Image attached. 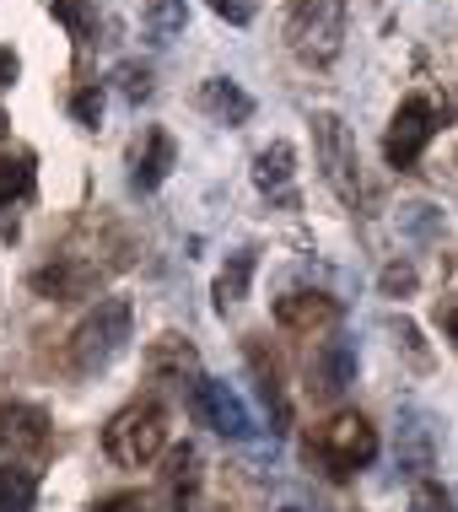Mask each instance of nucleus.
Returning a JSON list of instances; mask_svg holds the SVG:
<instances>
[{
  "mask_svg": "<svg viewBox=\"0 0 458 512\" xmlns=\"http://www.w3.org/2000/svg\"><path fill=\"white\" fill-rule=\"evenodd\" d=\"M194 491H200V453L189 442H178L168 453V469H162V496H168L173 512H184L194 502Z\"/></svg>",
  "mask_w": 458,
  "mask_h": 512,
  "instance_id": "2eb2a0df",
  "label": "nucleus"
},
{
  "mask_svg": "<svg viewBox=\"0 0 458 512\" xmlns=\"http://www.w3.org/2000/svg\"><path fill=\"white\" fill-rule=\"evenodd\" d=\"M38 502V475L17 464H0V512H33Z\"/></svg>",
  "mask_w": 458,
  "mask_h": 512,
  "instance_id": "6ab92c4d",
  "label": "nucleus"
},
{
  "mask_svg": "<svg viewBox=\"0 0 458 512\" xmlns=\"http://www.w3.org/2000/svg\"><path fill=\"white\" fill-rule=\"evenodd\" d=\"M103 448H108V459L124 464V469H146L162 448H168V405H162V399H135V405H124L114 421L103 426Z\"/></svg>",
  "mask_w": 458,
  "mask_h": 512,
  "instance_id": "f03ea898",
  "label": "nucleus"
},
{
  "mask_svg": "<svg viewBox=\"0 0 458 512\" xmlns=\"http://www.w3.org/2000/svg\"><path fill=\"white\" fill-rule=\"evenodd\" d=\"M114 81H119V92H124L130 103H141L146 92H151V71H146V65H119Z\"/></svg>",
  "mask_w": 458,
  "mask_h": 512,
  "instance_id": "b1692460",
  "label": "nucleus"
},
{
  "mask_svg": "<svg viewBox=\"0 0 458 512\" xmlns=\"http://www.w3.org/2000/svg\"><path fill=\"white\" fill-rule=\"evenodd\" d=\"M281 512H302V507H281Z\"/></svg>",
  "mask_w": 458,
  "mask_h": 512,
  "instance_id": "2f4dec72",
  "label": "nucleus"
},
{
  "mask_svg": "<svg viewBox=\"0 0 458 512\" xmlns=\"http://www.w3.org/2000/svg\"><path fill=\"white\" fill-rule=\"evenodd\" d=\"M6 124H11V119H6V114H0V135H6Z\"/></svg>",
  "mask_w": 458,
  "mask_h": 512,
  "instance_id": "7c9ffc66",
  "label": "nucleus"
},
{
  "mask_svg": "<svg viewBox=\"0 0 458 512\" xmlns=\"http://www.w3.org/2000/svg\"><path fill=\"white\" fill-rule=\"evenodd\" d=\"M130 345V302L124 297H97V308L76 324L71 345H65V367L71 378H92Z\"/></svg>",
  "mask_w": 458,
  "mask_h": 512,
  "instance_id": "f257e3e1",
  "label": "nucleus"
},
{
  "mask_svg": "<svg viewBox=\"0 0 458 512\" xmlns=\"http://www.w3.org/2000/svg\"><path fill=\"white\" fill-rule=\"evenodd\" d=\"M17 71H22V65H17V54H11V49H0V92H6L11 81H17Z\"/></svg>",
  "mask_w": 458,
  "mask_h": 512,
  "instance_id": "cd10ccee",
  "label": "nucleus"
},
{
  "mask_svg": "<svg viewBox=\"0 0 458 512\" xmlns=\"http://www.w3.org/2000/svg\"><path fill=\"white\" fill-rule=\"evenodd\" d=\"M92 512H146V502H141V491H114V496H103Z\"/></svg>",
  "mask_w": 458,
  "mask_h": 512,
  "instance_id": "a878e982",
  "label": "nucleus"
},
{
  "mask_svg": "<svg viewBox=\"0 0 458 512\" xmlns=\"http://www.w3.org/2000/svg\"><path fill=\"white\" fill-rule=\"evenodd\" d=\"M432 135H437V108L432 98H405L394 108V119H388V135H383V157H388V168H415L421 162V151L432 146Z\"/></svg>",
  "mask_w": 458,
  "mask_h": 512,
  "instance_id": "423d86ee",
  "label": "nucleus"
},
{
  "mask_svg": "<svg viewBox=\"0 0 458 512\" xmlns=\"http://www.w3.org/2000/svg\"><path fill=\"white\" fill-rule=\"evenodd\" d=\"M211 11H216V17H227L232 27H243L248 17H254V6H248V0H211Z\"/></svg>",
  "mask_w": 458,
  "mask_h": 512,
  "instance_id": "bb28decb",
  "label": "nucleus"
},
{
  "mask_svg": "<svg viewBox=\"0 0 458 512\" xmlns=\"http://www.w3.org/2000/svg\"><path fill=\"white\" fill-rule=\"evenodd\" d=\"M442 324H448V335H453V345H458V308H448V318H442Z\"/></svg>",
  "mask_w": 458,
  "mask_h": 512,
  "instance_id": "c756f323",
  "label": "nucleus"
},
{
  "mask_svg": "<svg viewBox=\"0 0 458 512\" xmlns=\"http://www.w3.org/2000/svg\"><path fill=\"white\" fill-rule=\"evenodd\" d=\"M54 6V17L65 22V33L76 38V44H92L97 38V11L87 6V0H49Z\"/></svg>",
  "mask_w": 458,
  "mask_h": 512,
  "instance_id": "4be33fe9",
  "label": "nucleus"
},
{
  "mask_svg": "<svg viewBox=\"0 0 458 512\" xmlns=\"http://www.w3.org/2000/svg\"><path fill=\"white\" fill-rule=\"evenodd\" d=\"M275 324L291 329V335H324V329L340 324V302L329 292H286L275 297Z\"/></svg>",
  "mask_w": 458,
  "mask_h": 512,
  "instance_id": "1a4fd4ad",
  "label": "nucleus"
},
{
  "mask_svg": "<svg viewBox=\"0 0 458 512\" xmlns=\"http://www.w3.org/2000/svg\"><path fill=\"white\" fill-rule=\"evenodd\" d=\"M421 507L426 512H448V496H442L437 486H421Z\"/></svg>",
  "mask_w": 458,
  "mask_h": 512,
  "instance_id": "c85d7f7f",
  "label": "nucleus"
},
{
  "mask_svg": "<svg viewBox=\"0 0 458 512\" xmlns=\"http://www.w3.org/2000/svg\"><path fill=\"white\" fill-rule=\"evenodd\" d=\"M71 114H76V124L97 130V119H103V87H81L71 98Z\"/></svg>",
  "mask_w": 458,
  "mask_h": 512,
  "instance_id": "5701e85b",
  "label": "nucleus"
},
{
  "mask_svg": "<svg viewBox=\"0 0 458 512\" xmlns=\"http://www.w3.org/2000/svg\"><path fill=\"white\" fill-rule=\"evenodd\" d=\"M49 442V415L38 405H0V453H38Z\"/></svg>",
  "mask_w": 458,
  "mask_h": 512,
  "instance_id": "9b49d317",
  "label": "nucleus"
},
{
  "mask_svg": "<svg viewBox=\"0 0 458 512\" xmlns=\"http://www.w3.org/2000/svg\"><path fill=\"white\" fill-rule=\"evenodd\" d=\"M189 410H194V421H200V426H211V432L232 437V442H243L248 432H254L243 399L232 394L227 383H216V378H194L189 383Z\"/></svg>",
  "mask_w": 458,
  "mask_h": 512,
  "instance_id": "0eeeda50",
  "label": "nucleus"
},
{
  "mask_svg": "<svg viewBox=\"0 0 458 512\" xmlns=\"http://www.w3.org/2000/svg\"><path fill=\"white\" fill-rule=\"evenodd\" d=\"M27 189H33V157H27V151L0 157V211H6L11 200H22Z\"/></svg>",
  "mask_w": 458,
  "mask_h": 512,
  "instance_id": "412c9836",
  "label": "nucleus"
},
{
  "mask_svg": "<svg viewBox=\"0 0 458 512\" xmlns=\"http://www.w3.org/2000/svg\"><path fill=\"white\" fill-rule=\"evenodd\" d=\"M313 157L324 168V184L335 189L345 205L362 200V173H356V141L340 114H313Z\"/></svg>",
  "mask_w": 458,
  "mask_h": 512,
  "instance_id": "20e7f679",
  "label": "nucleus"
},
{
  "mask_svg": "<svg viewBox=\"0 0 458 512\" xmlns=\"http://www.w3.org/2000/svg\"><path fill=\"white\" fill-rule=\"evenodd\" d=\"M200 108L211 119H221V124H248L254 119V98L238 87V81H227V76H211L200 87Z\"/></svg>",
  "mask_w": 458,
  "mask_h": 512,
  "instance_id": "dca6fc26",
  "label": "nucleus"
},
{
  "mask_svg": "<svg viewBox=\"0 0 458 512\" xmlns=\"http://www.w3.org/2000/svg\"><path fill=\"white\" fill-rule=\"evenodd\" d=\"M356 383V345L351 340H340V335H329L324 345L313 351V367H308V389L318 399H335L345 394Z\"/></svg>",
  "mask_w": 458,
  "mask_h": 512,
  "instance_id": "9d476101",
  "label": "nucleus"
},
{
  "mask_svg": "<svg viewBox=\"0 0 458 512\" xmlns=\"http://www.w3.org/2000/svg\"><path fill=\"white\" fill-rule=\"evenodd\" d=\"M173 157H178L173 135H168V130H146L141 151H135V173H130V184L141 189V195L162 189V184H168V173H173Z\"/></svg>",
  "mask_w": 458,
  "mask_h": 512,
  "instance_id": "f8f14e48",
  "label": "nucleus"
},
{
  "mask_svg": "<svg viewBox=\"0 0 458 512\" xmlns=\"http://www.w3.org/2000/svg\"><path fill=\"white\" fill-rule=\"evenodd\" d=\"M33 286L44 302H76V297H92L97 286H103V270L87 265V259H54V265L33 270Z\"/></svg>",
  "mask_w": 458,
  "mask_h": 512,
  "instance_id": "6e6552de",
  "label": "nucleus"
},
{
  "mask_svg": "<svg viewBox=\"0 0 458 512\" xmlns=\"http://www.w3.org/2000/svg\"><path fill=\"white\" fill-rule=\"evenodd\" d=\"M248 281H254V254L238 248V254H227V265L216 275V308H232V302L248 297Z\"/></svg>",
  "mask_w": 458,
  "mask_h": 512,
  "instance_id": "a211bd4d",
  "label": "nucleus"
},
{
  "mask_svg": "<svg viewBox=\"0 0 458 512\" xmlns=\"http://www.w3.org/2000/svg\"><path fill=\"white\" fill-rule=\"evenodd\" d=\"M146 372H151V378H157V383H194V378H200V356H194V345L184 340V335H162L157 345H151V351H146Z\"/></svg>",
  "mask_w": 458,
  "mask_h": 512,
  "instance_id": "ddd939ff",
  "label": "nucleus"
},
{
  "mask_svg": "<svg viewBox=\"0 0 458 512\" xmlns=\"http://www.w3.org/2000/svg\"><path fill=\"white\" fill-rule=\"evenodd\" d=\"M291 178H297V151H291L286 141H270L254 157V184L265 189V195H286Z\"/></svg>",
  "mask_w": 458,
  "mask_h": 512,
  "instance_id": "f3484780",
  "label": "nucleus"
},
{
  "mask_svg": "<svg viewBox=\"0 0 458 512\" xmlns=\"http://www.w3.org/2000/svg\"><path fill=\"white\" fill-rule=\"evenodd\" d=\"M184 22H189L184 0H151V6H146V33H151V44H173V38L184 33Z\"/></svg>",
  "mask_w": 458,
  "mask_h": 512,
  "instance_id": "aec40b11",
  "label": "nucleus"
},
{
  "mask_svg": "<svg viewBox=\"0 0 458 512\" xmlns=\"http://www.w3.org/2000/svg\"><path fill=\"white\" fill-rule=\"evenodd\" d=\"M286 38L302 65H329L345 44V0H291Z\"/></svg>",
  "mask_w": 458,
  "mask_h": 512,
  "instance_id": "7ed1b4c3",
  "label": "nucleus"
},
{
  "mask_svg": "<svg viewBox=\"0 0 458 512\" xmlns=\"http://www.w3.org/2000/svg\"><path fill=\"white\" fill-rule=\"evenodd\" d=\"M383 292H388V297L415 292V270H410V265H388V270H383Z\"/></svg>",
  "mask_w": 458,
  "mask_h": 512,
  "instance_id": "393cba45",
  "label": "nucleus"
},
{
  "mask_svg": "<svg viewBox=\"0 0 458 512\" xmlns=\"http://www.w3.org/2000/svg\"><path fill=\"white\" fill-rule=\"evenodd\" d=\"M318 459L329 464V475H356L378 459V432H372L367 415H335V421L318 432Z\"/></svg>",
  "mask_w": 458,
  "mask_h": 512,
  "instance_id": "39448f33",
  "label": "nucleus"
},
{
  "mask_svg": "<svg viewBox=\"0 0 458 512\" xmlns=\"http://www.w3.org/2000/svg\"><path fill=\"white\" fill-rule=\"evenodd\" d=\"M248 367H254V383H259V399H265L275 432H286L291 426V405H286V383H281V367H275V356L265 362V345L259 335H248Z\"/></svg>",
  "mask_w": 458,
  "mask_h": 512,
  "instance_id": "4468645a",
  "label": "nucleus"
}]
</instances>
